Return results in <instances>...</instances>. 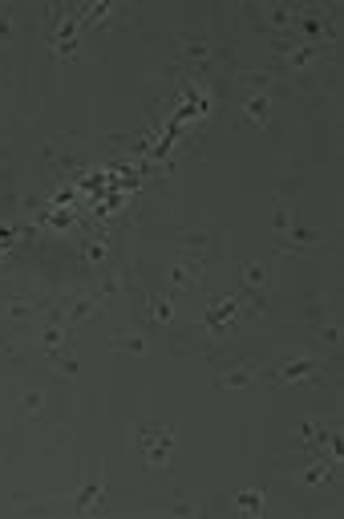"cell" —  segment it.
I'll list each match as a JSON object with an SVG mask.
<instances>
[{"instance_id":"5","label":"cell","mask_w":344,"mask_h":519,"mask_svg":"<svg viewBox=\"0 0 344 519\" xmlns=\"http://www.w3.org/2000/svg\"><path fill=\"white\" fill-rule=\"evenodd\" d=\"M259 369H263V365H259L256 357H243V361L227 365V369L219 373V382H223V386H251V382L259 378Z\"/></svg>"},{"instance_id":"10","label":"cell","mask_w":344,"mask_h":519,"mask_svg":"<svg viewBox=\"0 0 344 519\" xmlns=\"http://www.w3.org/2000/svg\"><path fill=\"white\" fill-rule=\"evenodd\" d=\"M235 507H239V511H267V499H263V495H251V491H243V495L235 499Z\"/></svg>"},{"instance_id":"15","label":"cell","mask_w":344,"mask_h":519,"mask_svg":"<svg viewBox=\"0 0 344 519\" xmlns=\"http://www.w3.org/2000/svg\"><path fill=\"white\" fill-rule=\"evenodd\" d=\"M86 256L93 260V264H97V260L106 256V248H101V244H89V248H86Z\"/></svg>"},{"instance_id":"12","label":"cell","mask_w":344,"mask_h":519,"mask_svg":"<svg viewBox=\"0 0 344 519\" xmlns=\"http://www.w3.org/2000/svg\"><path fill=\"white\" fill-rule=\"evenodd\" d=\"M199 511H203L199 499H178V503H174V516H199Z\"/></svg>"},{"instance_id":"7","label":"cell","mask_w":344,"mask_h":519,"mask_svg":"<svg viewBox=\"0 0 344 519\" xmlns=\"http://www.w3.org/2000/svg\"><path fill=\"white\" fill-rule=\"evenodd\" d=\"M146 316L154 321V325H167V321H174V304H171V297H146Z\"/></svg>"},{"instance_id":"9","label":"cell","mask_w":344,"mask_h":519,"mask_svg":"<svg viewBox=\"0 0 344 519\" xmlns=\"http://www.w3.org/2000/svg\"><path fill=\"white\" fill-rule=\"evenodd\" d=\"M182 57H186V61H207V57H211V41H207V37L186 41L182 45Z\"/></svg>"},{"instance_id":"11","label":"cell","mask_w":344,"mask_h":519,"mask_svg":"<svg viewBox=\"0 0 344 519\" xmlns=\"http://www.w3.org/2000/svg\"><path fill=\"white\" fill-rule=\"evenodd\" d=\"M114 349H118V353H142V349H146V341H142V337H138V333H130V337H114Z\"/></svg>"},{"instance_id":"2","label":"cell","mask_w":344,"mask_h":519,"mask_svg":"<svg viewBox=\"0 0 344 519\" xmlns=\"http://www.w3.org/2000/svg\"><path fill=\"white\" fill-rule=\"evenodd\" d=\"M235 316H239V297H211V304H207V333L211 337H223L231 325H235Z\"/></svg>"},{"instance_id":"3","label":"cell","mask_w":344,"mask_h":519,"mask_svg":"<svg viewBox=\"0 0 344 519\" xmlns=\"http://www.w3.org/2000/svg\"><path fill=\"white\" fill-rule=\"evenodd\" d=\"M199 276H203V256H199V252H182V256L174 260V268H171V288L174 292H182V288L199 284Z\"/></svg>"},{"instance_id":"16","label":"cell","mask_w":344,"mask_h":519,"mask_svg":"<svg viewBox=\"0 0 344 519\" xmlns=\"http://www.w3.org/2000/svg\"><path fill=\"white\" fill-rule=\"evenodd\" d=\"M8 349L12 345H8V337H4V329H0V353H8Z\"/></svg>"},{"instance_id":"14","label":"cell","mask_w":344,"mask_h":519,"mask_svg":"<svg viewBox=\"0 0 344 519\" xmlns=\"http://www.w3.org/2000/svg\"><path fill=\"white\" fill-rule=\"evenodd\" d=\"M8 29H12V16H8V8H4V12H0V41H8V37H12Z\"/></svg>"},{"instance_id":"13","label":"cell","mask_w":344,"mask_h":519,"mask_svg":"<svg viewBox=\"0 0 344 519\" xmlns=\"http://www.w3.org/2000/svg\"><path fill=\"white\" fill-rule=\"evenodd\" d=\"M41 393H37V389H33V393H25V397H21V414H37V410H41Z\"/></svg>"},{"instance_id":"8","label":"cell","mask_w":344,"mask_h":519,"mask_svg":"<svg viewBox=\"0 0 344 519\" xmlns=\"http://www.w3.org/2000/svg\"><path fill=\"white\" fill-rule=\"evenodd\" d=\"M263 284H267V268H263V264H247V268H243V292H256Z\"/></svg>"},{"instance_id":"4","label":"cell","mask_w":344,"mask_h":519,"mask_svg":"<svg viewBox=\"0 0 344 519\" xmlns=\"http://www.w3.org/2000/svg\"><path fill=\"white\" fill-rule=\"evenodd\" d=\"M275 378L280 382H312V378H320V357H296V361H284L280 369H275Z\"/></svg>"},{"instance_id":"6","label":"cell","mask_w":344,"mask_h":519,"mask_svg":"<svg viewBox=\"0 0 344 519\" xmlns=\"http://www.w3.org/2000/svg\"><path fill=\"white\" fill-rule=\"evenodd\" d=\"M243 118H247V122H259V126L271 122V97H267V89L243 93Z\"/></svg>"},{"instance_id":"1","label":"cell","mask_w":344,"mask_h":519,"mask_svg":"<svg viewBox=\"0 0 344 519\" xmlns=\"http://www.w3.org/2000/svg\"><path fill=\"white\" fill-rule=\"evenodd\" d=\"M171 442H174L171 426H142V446H146V467L150 471H162L171 463Z\"/></svg>"}]
</instances>
